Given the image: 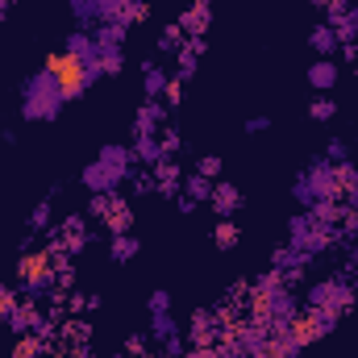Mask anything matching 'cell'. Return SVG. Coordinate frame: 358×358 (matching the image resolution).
I'll use <instances>...</instances> for the list:
<instances>
[{"label":"cell","instance_id":"cell-1","mask_svg":"<svg viewBox=\"0 0 358 358\" xmlns=\"http://www.w3.org/2000/svg\"><path fill=\"white\" fill-rule=\"evenodd\" d=\"M42 71L55 80V88H59V96H63V104H67V100H80V96L100 80L96 67H88V63H84L80 55H71L67 46H63V50H50Z\"/></svg>","mask_w":358,"mask_h":358},{"label":"cell","instance_id":"cell-2","mask_svg":"<svg viewBox=\"0 0 358 358\" xmlns=\"http://www.w3.org/2000/svg\"><path fill=\"white\" fill-rule=\"evenodd\" d=\"M50 287H55V259H50V250L46 246L42 250H21V259H17V292L42 300Z\"/></svg>","mask_w":358,"mask_h":358},{"label":"cell","instance_id":"cell-3","mask_svg":"<svg viewBox=\"0 0 358 358\" xmlns=\"http://www.w3.org/2000/svg\"><path fill=\"white\" fill-rule=\"evenodd\" d=\"M59 108H63V96H59L55 80L46 71L25 84V92H21V117L25 121H55Z\"/></svg>","mask_w":358,"mask_h":358},{"label":"cell","instance_id":"cell-4","mask_svg":"<svg viewBox=\"0 0 358 358\" xmlns=\"http://www.w3.org/2000/svg\"><path fill=\"white\" fill-rule=\"evenodd\" d=\"M292 196L308 208V204H317V200H338V192H334V163L329 159H313L296 183H292Z\"/></svg>","mask_w":358,"mask_h":358},{"label":"cell","instance_id":"cell-5","mask_svg":"<svg viewBox=\"0 0 358 358\" xmlns=\"http://www.w3.org/2000/svg\"><path fill=\"white\" fill-rule=\"evenodd\" d=\"M304 300H308V308H321V313H329L334 321H342V313L355 308V287L346 283V275H334V279L313 283Z\"/></svg>","mask_w":358,"mask_h":358},{"label":"cell","instance_id":"cell-6","mask_svg":"<svg viewBox=\"0 0 358 358\" xmlns=\"http://www.w3.org/2000/svg\"><path fill=\"white\" fill-rule=\"evenodd\" d=\"M338 321L329 317V313H321V308H304V313H292V321H287V338L304 350V346H313V342H321L329 329H334Z\"/></svg>","mask_w":358,"mask_h":358},{"label":"cell","instance_id":"cell-7","mask_svg":"<svg viewBox=\"0 0 358 358\" xmlns=\"http://www.w3.org/2000/svg\"><path fill=\"white\" fill-rule=\"evenodd\" d=\"M192 346H217L221 342V317L217 313H208V308H200V313H192V325H187V334H183Z\"/></svg>","mask_w":358,"mask_h":358},{"label":"cell","instance_id":"cell-8","mask_svg":"<svg viewBox=\"0 0 358 358\" xmlns=\"http://www.w3.org/2000/svg\"><path fill=\"white\" fill-rule=\"evenodd\" d=\"M242 187L238 183H229V179H217L213 183V196H208V204H213V213L217 217H234V213H242Z\"/></svg>","mask_w":358,"mask_h":358},{"label":"cell","instance_id":"cell-9","mask_svg":"<svg viewBox=\"0 0 358 358\" xmlns=\"http://www.w3.org/2000/svg\"><path fill=\"white\" fill-rule=\"evenodd\" d=\"M104 229H108V238L113 234H129L134 229V208H129V200L121 196V192H108V213H104V221H100Z\"/></svg>","mask_w":358,"mask_h":358},{"label":"cell","instance_id":"cell-10","mask_svg":"<svg viewBox=\"0 0 358 358\" xmlns=\"http://www.w3.org/2000/svg\"><path fill=\"white\" fill-rule=\"evenodd\" d=\"M59 346L63 350H84V346H92V321H84V317H63L59 321Z\"/></svg>","mask_w":358,"mask_h":358},{"label":"cell","instance_id":"cell-11","mask_svg":"<svg viewBox=\"0 0 358 358\" xmlns=\"http://www.w3.org/2000/svg\"><path fill=\"white\" fill-rule=\"evenodd\" d=\"M59 234H63V246H67V255H84V246H88V217L84 213H67L63 217V225H59Z\"/></svg>","mask_w":358,"mask_h":358},{"label":"cell","instance_id":"cell-12","mask_svg":"<svg viewBox=\"0 0 358 358\" xmlns=\"http://www.w3.org/2000/svg\"><path fill=\"white\" fill-rule=\"evenodd\" d=\"M179 25L187 38H204L208 25H213V0H192L187 13H179Z\"/></svg>","mask_w":358,"mask_h":358},{"label":"cell","instance_id":"cell-13","mask_svg":"<svg viewBox=\"0 0 358 358\" xmlns=\"http://www.w3.org/2000/svg\"><path fill=\"white\" fill-rule=\"evenodd\" d=\"M167 104L163 100H146L142 108H138V117H134V138H142V134H159V125H167Z\"/></svg>","mask_w":358,"mask_h":358},{"label":"cell","instance_id":"cell-14","mask_svg":"<svg viewBox=\"0 0 358 358\" xmlns=\"http://www.w3.org/2000/svg\"><path fill=\"white\" fill-rule=\"evenodd\" d=\"M42 317H46V313L38 308V300H34V296H21V304L8 313V321H4V325H8L13 334H34V325H38Z\"/></svg>","mask_w":358,"mask_h":358},{"label":"cell","instance_id":"cell-15","mask_svg":"<svg viewBox=\"0 0 358 358\" xmlns=\"http://www.w3.org/2000/svg\"><path fill=\"white\" fill-rule=\"evenodd\" d=\"M155 179H159L155 196H163V200H176L179 192H183V171H179L176 159H163V163H155Z\"/></svg>","mask_w":358,"mask_h":358},{"label":"cell","instance_id":"cell-16","mask_svg":"<svg viewBox=\"0 0 358 358\" xmlns=\"http://www.w3.org/2000/svg\"><path fill=\"white\" fill-rule=\"evenodd\" d=\"M338 80H342V71H338V63H334V59H313V67H308V84H313V92L329 96Z\"/></svg>","mask_w":358,"mask_h":358},{"label":"cell","instance_id":"cell-17","mask_svg":"<svg viewBox=\"0 0 358 358\" xmlns=\"http://www.w3.org/2000/svg\"><path fill=\"white\" fill-rule=\"evenodd\" d=\"M92 38H96V50H100V55H104V50H121L125 25H121V21H100V25L92 29Z\"/></svg>","mask_w":358,"mask_h":358},{"label":"cell","instance_id":"cell-18","mask_svg":"<svg viewBox=\"0 0 358 358\" xmlns=\"http://www.w3.org/2000/svg\"><path fill=\"white\" fill-rule=\"evenodd\" d=\"M134 163H142V167H155V163H163V142L155 138V134H142V138H134Z\"/></svg>","mask_w":358,"mask_h":358},{"label":"cell","instance_id":"cell-19","mask_svg":"<svg viewBox=\"0 0 358 358\" xmlns=\"http://www.w3.org/2000/svg\"><path fill=\"white\" fill-rule=\"evenodd\" d=\"M308 46L317 50V59H334L338 55V34H334V25H313V34H308Z\"/></svg>","mask_w":358,"mask_h":358},{"label":"cell","instance_id":"cell-20","mask_svg":"<svg viewBox=\"0 0 358 358\" xmlns=\"http://www.w3.org/2000/svg\"><path fill=\"white\" fill-rule=\"evenodd\" d=\"M208 238H213V246H217V250H234V246L242 242V225H238L234 217H221V221L213 225V234H208Z\"/></svg>","mask_w":358,"mask_h":358},{"label":"cell","instance_id":"cell-21","mask_svg":"<svg viewBox=\"0 0 358 358\" xmlns=\"http://www.w3.org/2000/svg\"><path fill=\"white\" fill-rule=\"evenodd\" d=\"M138 250H142V242L134 234H113L108 238V259L113 263H129V259H138Z\"/></svg>","mask_w":358,"mask_h":358},{"label":"cell","instance_id":"cell-22","mask_svg":"<svg viewBox=\"0 0 358 358\" xmlns=\"http://www.w3.org/2000/svg\"><path fill=\"white\" fill-rule=\"evenodd\" d=\"M67 50L71 55H80L88 67H96V59H100V50H96V38H92V29H76L71 38H67Z\"/></svg>","mask_w":358,"mask_h":358},{"label":"cell","instance_id":"cell-23","mask_svg":"<svg viewBox=\"0 0 358 358\" xmlns=\"http://www.w3.org/2000/svg\"><path fill=\"white\" fill-rule=\"evenodd\" d=\"M304 213H308L313 221H321V225H338L342 213H346V200H317V204H308Z\"/></svg>","mask_w":358,"mask_h":358},{"label":"cell","instance_id":"cell-24","mask_svg":"<svg viewBox=\"0 0 358 358\" xmlns=\"http://www.w3.org/2000/svg\"><path fill=\"white\" fill-rule=\"evenodd\" d=\"M167 71L159 67V63H142V88H146V100H159L163 96V88H167Z\"/></svg>","mask_w":358,"mask_h":358},{"label":"cell","instance_id":"cell-25","mask_svg":"<svg viewBox=\"0 0 358 358\" xmlns=\"http://www.w3.org/2000/svg\"><path fill=\"white\" fill-rule=\"evenodd\" d=\"M71 13H76L80 29L100 25V21H104V0H71Z\"/></svg>","mask_w":358,"mask_h":358},{"label":"cell","instance_id":"cell-26","mask_svg":"<svg viewBox=\"0 0 358 358\" xmlns=\"http://www.w3.org/2000/svg\"><path fill=\"white\" fill-rule=\"evenodd\" d=\"M213 183H217V179H204L200 171H192V176H183V196H187V200H196V204H208Z\"/></svg>","mask_w":358,"mask_h":358},{"label":"cell","instance_id":"cell-27","mask_svg":"<svg viewBox=\"0 0 358 358\" xmlns=\"http://www.w3.org/2000/svg\"><path fill=\"white\" fill-rule=\"evenodd\" d=\"M80 183H84L88 192H113V179H108V171H104L100 163H88V167L80 171Z\"/></svg>","mask_w":358,"mask_h":358},{"label":"cell","instance_id":"cell-28","mask_svg":"<svg viewBox=\"0 0 358 358\" xmlns=\"http://www.w3.org/2000/svg\"><path fill=\"white\" fill-rule=\"evenodd\" d=\"M176 334H179V325H176L171 313H150V338H155V342H167V338H176Z\"/></svg>","mask_w":358,"mask_h":358},{"label":"cell","instance_id":"cell-29","mask_svg":"<svg viewBox=\"0 0 358 358\" xmlns=\"http://www.w3.org/2000/svg\"><path fill=\"white\" fill-rule=\"evenodd\" d=\"M183 42H187V34H183V25H179V21H171V25L159 34V50H163V55H179V50H183Z\"/></svg>","mask_w":358,"mask_h":358},{"label":"cell","instance_id":"cell-30","mask_svg":"<svg viewBox=\"0 0 358 358\" xmlns=\"http://www.w3.org/2000/svg\"><path fill=\"white\" fill-rule=\"evenodd\" d=\"M146 17H150V4H146V0H121V13H117V21H121L125 29H129L134 21H146Z\"/></svg>","mask_w":358,"mask_h":358},{"label":"cell","instance_id":"cell-31","mask_svg":"<svg viewBox=\"0 0 358 358\" xmlns=\"http://www.w3.org/2000/svg\"><path fill=\"white\" fill-rule=\"evenodd\" d=\"M129 187H134V196H146V192H155L159 187V179H155V167H134V176H129Z\"/></svg>","mask_w":358,"mask_h":358},{"label":"cell","instance_id":"cell-32","mask_svg":"<svg viewBox=\"0 0 358 358\" xmlns=\"http://www.w3.org/2000/svg\"><path fill=\"white\" fill-rule=\"evenodd\" d=\"M121 71H125V55L121 50H104L96 59V76H121Z\"/></svg>","mask_w":358,"mask_h":358},{"label":"cell","instance_id":"cell-33","mask_svg":"<svg viewBox=\"0 0 358 358\" xmlns=\"http://www.w3.org/2000/svg\"><path fill=\"white\" fill-rule=\"evenodd\" d=\"M308 117H313L317 125H325V121H334V117H338V104H334L329 96H313V104H308Z\"/></svg>","mask_w":358,"mask_h":358},{"label":"cell","instance_id":"cell-34","mask_svg":"<svg viewBox=\"0 0 358 358\" xmlns=\"http://www.w3.org/2000/svg\"><path fill=\"white\" fill-rule=\"evenodd\" d=\"M50 213H55V208H50V196L38 200L34 213H29V229H25V234H42V229H50Z\"/></svg>","mask_w":358,"mask_h":358},{"label":"cell","instance_id":"cell-35","mask_svg":"<svg viewBox=\"0 0 358 358\" xmlns=\"http://www.w3.org/2000/svg\"><path fill=\"white\" fill-rule=\"evenodd\" d=\"M196 63H200V55H196V50H187V42H183V50H179V63H176V80H179V84L196 76Z\"/></svg>","mask_w":358,"mask_h":358},{"label":"cell","instance_id":"cell-36","mask_svg":"<svg viewBox=\"0 0 358 358\" xmlns=\"http://www.w3.org/2000/svg\"><path fill=\"white\" fill-rule=\"evenodd\" d=\"M17 304H21V292H17L13 283H4V279H0V321H8V313H13Z\"/></svg>","mask_w":358,"mask_h":358},{"label":"cell","instance_id":"cell-37","mask_svg":"<svg viewBox=\"0 0 358 358\" xmlns=\"http://www.w3.org/2000/svg\"><path fill=\"white\" fill-rule=\"evenodd\" d=\"M63 308H67V317H80V313H88V296L84 292H67V300H63Z\"/></svg>","mask_w":358,"mask_h":358},{"label":"cell","instance_id":"cell-38","mask_svg":"<svg viewBox=\"0 0 358 358\" xmlns=\"http://www.w3.org/2000/svg\"><path fill=\"white\" fill-rule=\"evenodd\" d=\"M221 167H225V163H221L217 155H200V163H196V171H200L204 179H217L221 176Z\"/></svg>","mask_w":358,"mask_h":358},{"label":"cell","instance_id":"cell-39","mask_svg":"<svg viewBox=\"0 0 358 358\" xmlns=\"http://www.w3.org/2000/svg\"><path fill=\"white\" fill-rule=\"evenodd\" d=\"M163 159H176V155H183V142H179V134L176 129H163Z\"/></svg>","mask_w":358,"mask_h":358},{"label":"cell","instance_id":"cell-40","mask_svg":"<svg viewBox=\"0 0 358 358\" xmlns=\"http://www.w3.org/2000/svg\"><path fill=\"white\" fill-rule=\"evenodd\" d=\"M146 308H150V313H171V292H167V287H159V292H150V300H146Z\"/></svg>","mask_w":358,"mask_h":358},{"label":"cell","instance_id":"cell-41","mask_svg":"<svg viewBox=\"0 0 358 358\" xmlns=\"http://www.w3.org/2000/svg\"><path fill=\"white\" fill-rule=\"evenodd\" d=\"M255 287H263V292H283V271H275V267H271V271H263Z\"/></svg>","mask_w":358,"mask_h":358},{"label":"cell","instance_id":"cell-42","mask_svg":"<svg viewBox=\"0 0 358 358\" xmlns=\"http://www.w3.org/2000/svg\"><path fill=\"white\" fill-rule=\"evenodd\" d=\"M104 213H108V192H92V200H88V217L104 221Z\"/></svg>","mask_w":358,"mask_h":358},{"label":"cell","instance_id":"cell-43","mask_svg":"<svg viewBox=\"0 0 358 358\" xmlns=\"http://www.w3.org/2000/svg\"><path fill=\"white\" fill-rule=\"evenodd\" d=\"M146 350H150V346H146V334H129V338H125V355L129 358H142Z\"/></svg>","mask_w":358,"mask_h":358},{"label":"cell","instance_id":"cell-44","mask_svg":"<svg viewBox=\"0 0 358 358\" xmlns=\"http://www.w3.org/2000/svg\"><path fill=\"white\" fill-rule=\"evenodd\" d=\"M179 100H183V84L171 76V80H167V88H163V104H167V108H176Z\"/></svg>","mask_w":358,"mask_h":358},{"label":"cell","instance_id":"cell-45","mask_svg":"<svg viewBox=\"0 0 358 358\" xmlns=\"http://www.w3.org/2000/svg\"><path fill=\"white\" fill-rule=\"evenodd\" d=\"M346 155H350V150H346V142H342V138H334V142L325 146V159H329V163H350Z\"/></svg>","mask_w":358,"mask_h":358},{"label":"cell","instance_id":"cell-46","mask_svg":"<svg viewBox=\"0 0 358 358\" xmlns=\"http://www.w3.org/2000/svg\"><path fill=\"white\" fill-rule=\"evenodd\" d=\"M304 267H308V263H296V267H287V271H283V287H287V292L304 283Z\"/></svg>","mask_w":358,"mask_h":358},{"label":"cell","instance_id":"cell-47","mask_svg":"<svg viewBox=\"0 0 358 358\" xmlns=\"http://www.w3.org/2000/svg\"><path fill=\"white\" fill-rule=\"evenodd\" d=\"M267 129H271L267 113H259V117H250V121H246V134H267Z\"/></svg>","mask_w":358,"mask_h":358},{"label":"cell","instance_id":"cell-48","mask_svg":"<svg viewBox=\"0 0 358 358\" xmlns=\"http://www.w3.org/2000/svg\"><path fill=\"white\" fill-rule=\"evenodd\" d=\"M338 55H342L346 63H358V42H346V46H338Z\"/></svg>","mask_w":358,"mask_h":358},{"label":"cell","instance_id":"cell-49","mask_svg":"<svg viewBox=\"0 0 358 358\" xmlns=\"http://www.w3.org/2000/svg\"><path fill=\"white\" fill-rule=\"evenodd\" d=\"M176 200H179V213H183V217H187V213H196V200H187V196H183V192H179Z\"/></svg>","mask_w":358,"mask_h":358},{"label":"cell","instance_id":"cell-50","mask_svg":"<svg viewBox=\"0 0 358 358\" xmlns=\"http://www.w3.org/2000/svg\"><path fill=\"white\" fill-rule=\"evenodd\" d=\"M313 8H321V13H329V8H342V4H338V0H313ZM346 8H350V4H346Z\"/></svg>","mask_w":358,"mask_h":358},{"label":"cell","instance_id":"cell-51","mask_svg":"<svg viewBox=\"0 0 358 358\" xmlns=\"http://www.w3.org/2000/svg\"><path fill=\"white\" fill-rule=\"evenodd\" d=\"M346 204H350V208L358 213V176H355V187H350V196H346Z\"/></svg>","mask_w":358,"mask_h":358},{"label":"cell","instance_id":"cell-52","mask_svg":"<svg viewBox=\"0 0 358 358\" xmlns=\"http://www.w3.org/2000/svg\"><path fill=\"white\" fill-rule=\"evenodd\" d=\"M350 279H355V283H350V287H355V296H358V271H355V275H350Z\"/></svg>","mask_w":358,"mask_h":358},{"label":"cell","instance_id":"cell-53","mask_svg":"<svg viewBox=\"0 0 358 358\" xmlns=\"http://www.w3.org/2000/svg\"><path fill=\"white\" fill-rule=\"evenodd\" d=\"M8 4H13V0H0V8H8Z\"/></svg>","mask_w":358,"mask_h":358},{"label":"cell","instance_id":"cell-54","mask_svg":"<svg viewBox=\"0 0 358 358\" xmlns=\"http://www.w3.org/2000/svg\"><path fill=\"white\" fill-rule=\"evenodd\" d=\"M4 13H8V8H0V25H4Z\"/></svg>","mask_w":358,"mask_h":358},{"label":"cell","instance_id":"cell-55","mask_svg":"<svg viewBox=\"0 0 358 358\" xmlns=\"http://www.w3.org/2000/svg\"><path fill=\"white\" fill-rule=\"evenodd\" d=\"M355 88H358V63H355Z\"/></svg>","mask_w":358,"mask_h":358},{"label":"cell","instance_id":"cell-56","mask_svg":"<svg viewBox=\"0 0 358 358\" xmlns=\"http://www.w3.org/2000/svg\"><path fill=\"white\" fill-rule=\"evenodd\" d=\"M338 4H342V8H346V4H355V0H338Z\"/></svg>","mask_w":358,"mask_h":358},{"label":"cell","instance_id":"cell-57","mask_svg":"<svg viewBox=\"0 0 358 358\" xmlns=\"http://www.w3.org/2000/svg\"><path fill=\"white\" fill-rule=\"evenodd\" d=\"M142 358H159V355H150V350H146V355H142Z\"/></svg>","mask_w":358,"mask_h":358},{"label":"cell","instance_id":"cell-58","mask_svg":"<svg viewBox=\"0 0 358 358\" xmlns=\"http://www.w3.org/2000/svg\"><path fill=\"white\" fill-rule=\"evenodd\" d=\"M113 358H129V355H113Z\"/></svg>","mask_w":358,"mask_h":358},{"label":"cell","instance_id":"cell-59","mask_svg":"<svg viewBox=\"0 0 358 358\" xmlns=\"http://www.w3.org/2000/svg\"><path fill=\"white\" fill-rule=\"evenodd\" d=\"M0 358H4V355H0Z\"/></svg>","mask_w":358,"mask_h":358}]
</instances>
